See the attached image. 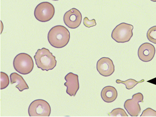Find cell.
Wrapping results in <instances>:
<instances>
[{
	"label": "cell",
	"mask_w": 156,
	"mask_h": 117,
	"mask_svg": "<svg viewBox=\"0 0 156 117\" xmlns=\"http://www.w3.org/2000/svg\"><path fill=\"white\" fill-rule=\"evenodd\" d=\"M55 14V9L52 4L48 2H43L36 7L34 16L39 21L45 23L52 19Z\"/></svg>",
	"instance_id": "cell-5"
},
{
	"label": "cell",
	"mask_w": 156,
	"mask_h": 117,
	"mask_svg": "<svg viewBox=\"0 0 156 117\" xmlns=\"http://www.w3.org/2000/svg\"><path fill=\"white\" fill-rule=\"evenodd\" d=\"M70 34L65 27L57 25L53 27L48 32V39L49 43L53 47L62 48L65 47L69 43Z\"/></svg>",
	"instance_id": "cell-1"
},
{
	"label": "cell",
	"mask_w": 156,
	"mask_h": 117,
	"mask_svg": "<svg viewBox=\"0 0 156 117\" xmlns=\"http://www.w3.org/2000/svg\"><path fill=\"white\" fill-rule=\"evenodd\" d=\"M9 77L5 73H1V89H5L9 86Z\"/></svg>",
	"instance_id": "cell-16"
},
{
	"label": "cell",
	"mask_w": 156,
	"mask_h": 117,
	"mask_svg": "<svg viewBox=\"0 0 156 117\" xmlns=\"http://www.w3.org/2000/svg\"><path fill=\"white\" fill-rule=\"evenodd\" d=\"M140 116H156V111L150 108L144 110Z\"/></svg>",
	"instance_id": "cell-18"
},
{
	"label": "cell",
	"mask_w": 156,
	"mask_h": 117,
	"mask_svg": "<svg viewBox=\"0 0 156 117\" xmlns=\"http://www.w3.org/2000/svg\"><path fill=\"white\" fill-rule=\"evenodd\" d=\"M144 97L141 93L133 95L132 98L127 100L124 102V107L131 116H137L141 112L140 102H143Z\"/></svg>",
	"instance_id": "cell-7"
},
{
	"label": "cell",
	"mask_w": 156,
	"mask_h": 117,
	"mask_svg": "<svg viewBox=\"0 0 156 117\" xmlns=\"http://www.w3.org/2000/svg\"><path fill=\"white\" fill-rule=\"evenodd\" d=\"M28 112L30 116H49L51 108L48 102L39 99L31 102L29 107Z\"/></svg>",
	"instance_id": "cell-6"
},
{
	"label": "cell",
	"mask_w": 156,
	"mask_h": 117,
	"mask_svg": "<svg viewBox=\"0 0 156 117\" xmlns=\"http://www.w3.org/2000/svg\"><path fill=\"white\" fill-rule=\"evenodd\" d=\"M15 70L21 74L27 75L33 70L34 63L32 58L26 53H20L16 56L13 62Z\"/></svg>",
	"instance_id": "cell-3"
},
{
	"label": "cell",
	"mask_w": 156,
	"mask_h": 117,
	"mask_svg": "<svg viewBox=\"0 0 156 117\" xmlns=\"http://www.w3.org/2000/svg\"><path fill=\"white\" fill-rule=\"evenodd\" d=\"M151 1L153 2H156V0H151Z\"/></svg>",
	"instance_id": "cell-20"
},
{
	"label": "cell",
	"mask_w": 156,
	"mask_h": 117,
	"mask_svg": "<svg viewBox=\"0 0 156 117\" xmlns=\"http://www.w3.org/2000/svg\"><path fill=\"white\" fill-rule=\"evenodd\" d=\"M82 15L76 9L73 8L67 11L63 16V21L66 25L71 29H76L81 24Z\"/></svg>",
	"instance_id": "cell-8"
},
{
	"label": "cell",
	"mask_w": 156,
	"mask_h": 117,
	"mask_svg": "<svg viewBox=\"0 0 156 117\" xmlns=\"http://www.w3.org/2000/svg\"><path fill=\"white\" fill-rule=\"evenodd\" d=\"M83 23L84 25L88 28L91 27L96 26L97 25L95 19H94L91 20H90L87 17H85L84 19Z\"/></svg>",
	"instance_id": "cell-19"
},
{
	"label": "cell",
	"mask_w": 156,
	"mask_h": 117,
	"mask_svg": "<svg viewBox=\"0 0 156 117\" xmlns=\"http://www.w3.org/2000/svg\"><path fill=\"white\" fill-rule=\"evenodd\" d=\"M147 37L151 42L156 44V26L152 27L149 29Z\"/></svg>",
	"instance_id": "cell-15"
},
{
	"label": "cell",
	"mask_w": 156,
	"mask_h": 117,
	"mask_svg": "<svg viewBox=\"0 0 156 117\" xmlns=\"http://www.w3.org/2000/svg\"><path fill=\"white\" fill-rule=\"evenodd\" d=\"M144 80L143 79L140 81H136L135 80L133 79H129L126 80L125 81H122L119 80H117L116 83L118 84H123L126 85L127 89L130 90L133 88L136 85L138 84L144 82Z\"/></svg>",
	"instance_id": "cell-14"
},
{
	"label": "cell",
	"mask_w": 156,
	"mask_h": 117,
	"mask_svg": "<svg viewBox=\"0 0 156 117\" xmlns=\"http://www.w3.org/2000/svg\"><path fill=\"white\" fill-rule=\"evenodd\" d=\"M37 67L46 71L52 70L57 65L55 57L48 49H39L34 56Z\"/></svg>",
	"instance_id": "cell-2"
},
{
	"label": "cell",
	"mask_w": 156,
	"mask_h": 117,
	"mask_svg": "<svg viewBox=\"0 0 156 117\" xmlns=\"http://www.w3.org/2000/svg\"><path fill=\"white\" fill-rule=\"evenodd\" d=\"M108 115L111 116H128L125 111L121 108L114 109L111 113H108Z\"/></svg>",
	"instance_id": "cell-17"
},
{
	"label": "cell",
	"mask_w": 156,
	"mask_h": 117,
	"mask_svg": "<svg viewBox=\"0 0 156 117\" xmlns=\"http://www.w3.org/2000/svg\"><path fill=\"white\" fill-rule=\"evenodd\" d=\"M133 27L130 24L122 23L117 26L112 33V37L116 42L124 43L128 42L132 37Z\"/></svg>",
	"instance_id": "cell-4"
},
{
	"label": "cell",
	"mask_w": 156,
	"mask_h": 117,
	"mask_svg": "<svg viewBox=\"0 0 156 117\" xmlns=\"http://www.w3.org/2000/svg\"><path fill=\"white\" fill-rule=\"evenodd\" d=\"M155 53V48L152 44L145 43L139 47L138 55L139 58L142 62H148L152 60Z\"/></svg>",
	"instance_id": "cell-11"
},
{
	"label": "cell",
	"mask_w": 156,
	"mask_h": 117,
	"mask_svg": "<svg viewBox=\"0 0 156 117\" xmlns=\"http://www.w3.org/2000/svg\"><path fill=\"white\" fill-rule=\"evenodd\" d=\"M11 83L12 84L17 83L18 85L16 87L18 88L20 91L22 92L23 90L28 89L29 87L25 80L21 76L16 73H13L10 75Z\"/></svg>",
	"instance_id": "cell-13"
},
{
	"label": "cell",
	"mask_w": 156,
	"mask_h": 117,
	"mask_svg": "<svg viewBox=\"0 0 156 117\" xmlns=\"http://www.w3.org/2000/svg\"><path fill=\"white\" fill-rule=\"evenodd\" d=\"M52 1H58V0H52Z\"/></svg>",
	"instance_id": "cell-21"
},
{
	"label": "cell",
	"mask_w": 156,
	"mask_h": 117,
	"mask_svg": "<svg viewBox=\"0 0 156 117\" xmlns=\"http://www.w3.org/2000/svg\"><path fill=\"white\" fill-rule=\"evenodd\" d=\"M65 79L66 81L64 85L67 87V93L70 96L75 97L80 88L78 75L70 72L66 76Z\"/></svg>",
	"instance_id": "cell-10"
},
{
	"label": "cell",
	"mask_w": 156,
	"mask_h": 117,
	"mask_svg": "<svg viewBox=\"0 0 156 117\" xmlns=\"http://www.w3.org/2000/svg\"><path fill=\"white\" fill-rule=\"evenodd\" d=\"M97 69L102 76H110L115 71V66L113 61L107 57L100 58L97 62Z\"/></svg>",
	"instance_id": "cell-9"
},
{
	"label": "cell",
	"mask_w": 156,
	"mask_h": 117,
	"mask_svg": "<svg viewBox=\"0 0 156 117\" xmlns=\"http://www.w3.org/2000/svg\"><path fill=\"white\" fill-rule=\"evenodd\" d=\"M118 95V92L115 88L110 86L104 87L101 93L102 99L107 103H111L115 101Z\"/></svg>",
	"instance_id": "cell-12"
}]
</instances>
